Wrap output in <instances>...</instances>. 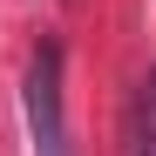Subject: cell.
Segmentation results:
<instances>
[{
    "instance_id": "1",
    "label": "cell",
    "mask_w": 156,
    "mask_h": 156,
    "mask_svg": "<svg viewBox=\"0 0 156 156\" xmlns=\"http://www.w3.org/2000/svg\"><path fill=\"white\" fill-rule=\"evenodd\" d=\"M61 75H68V55L61 41H41L27 55V136H34V156H68V109H61Z\"/></svg>"
},
{
    "instance_id": "2",
    "label": "cell",
    "mask_w": 156,
    "mask_h": 156,
    "mask_svg": "<svg viewBox=\"0 0 156 156\" xmlns=\"http://www.w3.org/2000/svg\"><path fill=\"white\" fill-rule=\"evenodd\" d=\"M122 156H156V68L136 82V95H129V115H122Z\"/></svg>"
}]
</instances>
